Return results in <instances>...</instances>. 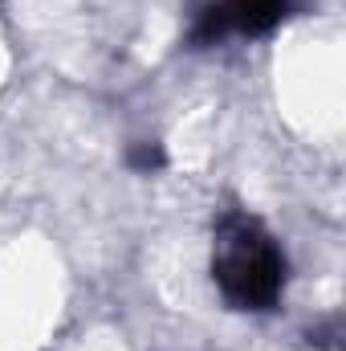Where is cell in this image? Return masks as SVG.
Segmentation results:
<instances>
[{
	"label": "cell",
	"instance_id": "1",
	"mask_svg": "<svg viewBox=\"0 0 346 351\" xmlns=\"http://www.w3.org/2000/svg\"><path fill=\"white\" fill-rule=\"evenodd\" d=\"M212 278L228 306L237 311H273L285 294L289 265L273 233L249 213H228L216 225Z\"/></svg>",
	"mask_w": 346,
	"mask_h": 351
},
{
	"label": "cell",
	"instance_id": "2",
	"mask_svg": "<svg viewBox=\"0 0 346 351\" xmlns=\"http://www.w3.org/2000/svg\"><path fill=\"white\" fill-rule=\"evenodd\" d=\"M297 0H224V12H228V29L232 33H273L289 12H293Z\"/></svg>",
	"mask_w": 346,
	"mask_h": 351
},
{
	"label": "cell",
	"instance_id": "3",
	"mask_svg": "<svg viewBox=\"0 0 346 351\" xmlns=\"http://www.w3.org/2000/svg\"><path fill=\"white\" fill-rule=\"evenodd\" d=\"M127 164H131L135 172H159V168L168 164V152H163L159 143L143 139V143H131V152H127Z\"/></svg>",
	"mask_w": 346,
	"mask_h": 351
}]
</instances>
